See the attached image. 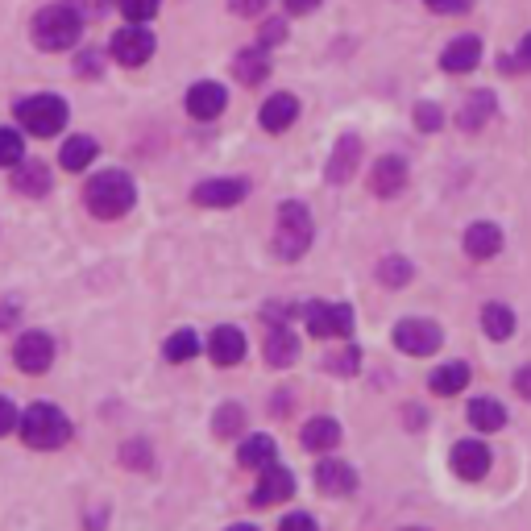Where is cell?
Returning a JSON list of instances; mask_svg holds the SVG:
<instances>
[{
    "mask_svg": "<svg viewBox=\"0 0 531 531\" xmlns=\"http://www.w3.org/2000/svg\"><path fill=\"white\" fill-rule=\"evenodd\" d=\"M307 328L316 332V337H349L353 332V312L345 303H312L307 307Z\"/></svg>",
    "mask_w": 531,
    "mask_h": 531,
    "instance_id": "8",
    "label": "cell"
},
{
    "mask_svg": "<svg viewBox=\"0 0 531 531\" xmlns=\"http://www.w3.org/2000/svg\"><path fill=\"white\" fill-rule=\"evenodd\" d=\"M494 117V96L490 92H473L469 100H465V108H461V129H482L486 121Z\"/></svg>",
    "mask_w": 531,
    "mask_h": 531,
    "instance_id": "26",
    "label": "cell"
},
{
    "mask_svg": "<svg viewBox=\"0 0 531 531\" xmlns=\"http://www.w3.org/2000/svg\"><path fill=\"white\" fill-rule=\"evenodd\" d=\"M440 341H444V332H440V324H432V320H403V324L395 328V345H399L403 353H411V357L436 353Z\"/></svg>",
    "mask_w": 531,
    "mask_h": 531,
    "instance_id": "7",
    "label": "cell"
},
{
    "mask_svg": "<svg viewBox=\"0 0 531 531\" xmlns=\"http://www.w3.org/2000/svg\"><path fill=\"white\" fill-rule=\"evenodd\" d=\"M469 424L478 432H498L502 424H507V411H502L498 399H473L469 403Z\"/></svg>",
    "mask_w": 531,
    "mask_h": 531,
    "instance_id": "23",
    "label": "cell"
},
{
    "mask_svg": "<svg viewBox=\"0 0 531 531\" xmlns=\"http://www.w3.org/2000/svg\"><path fill=\"white\" fill-rule=\"evenodd\" d=\"M13 357L25 374H46L50 361H54V345H50L46 332H21L17 345H13Z\"/></svg>",
    "mask_w": 531,
    "mask_h": 531,
    "instance_id": "9",
    "label": "cell"
},
{
    "mask_svg": "<svg viewBox=\"0 0 531 531\" xmlns=\"http://www.w3.org/2000/svg\"><path fill=\"white\" fill-rule=\"evenodd\" d=\"M440 121H444V113H440L436 104H415V125L424 129V133H436Z\"/></svg>",
    "mask_w": 531,
    "mask_h": 531,
    "instance_id": "36",
    "label": "cell"
},
{
    "mask_svg": "<svg viewBox=\"0 0 531 531\" xmlns=\"http://www.w3.org/2000/svg\"><path fill=\"white\" fill-rule=\"evenodd\" d=\"M502 71H531V34L523 38V46L515 54H507V59H502Z\"/></svg>",
    "mask_w": 531,
    "mask_h": 531,
    "instance_id": "38",
    "label": "cell"
},
{
    "mask_svg": "<svg viewBox=\"0 0 531 531\" xmlns=\"http://www.w3.org/2000/svg\"><path fill=\"white\" fill-rule=\"evenodd\" d=\"M21 436L30 449H63L67 436H71V424H67V415L59 407H50V403H38L21 415Z\"/></svg>",
    "mask_w": 531,
    "mask_h": 531,
    "instance_id": "2",
    "label": "cell"
},
{
    "mask_svg": "<svg viewBox=\"0 0 531 531\" xmlns=\"http://www.w3.org/2000/svg\"><path fill=\"white\" fill-rule=\"evenodd\" d=\"M498 249H502L498 225H490V220H482V225H469V233H465V254L469 258H494Z\"/></svg>",
    "mask_w": 531,
    "mask_h": 531,
    "instance_id": "21",
    "label": "cell"
},
{
    "mask_svg": "<svg viewBox=\"0 0 531 531\" xmlns=\"http://www.w3.org/2000/svg\"><path fill=\"white\" fill-rule=\"evenodd\" d=\"M208 353H212L216 366H237V361L245 357V337H241V328H233V324L216 328L212 341H208Z\"/></svg>",
    "mask_w": 531,
    "mask_h": 531,
    "instance_id": "16",
    "label": "cell"
},
{
    "mask_svg": "<svg viewBox=\"0 0 531 531\" xmlns=\"http://www.w3.org/2000/svg\"><path fill=\"white\" fill-rule=\"evenodd\" d=\"M241 424H245V415H241V407H237V403L220 407V411H216V419H212L216 436H237V432H241Z\"/></svg>",
    "mask_w": 531,
    "mask_h": 531,
    "instance_id": "33",
    "label": "cell"
},
{
    "mask_svg": "<svg viewBox=\"0 0 531 531\" xmlns=\"http://www.w3.org/2000/svg\"><path fill=\"white\" fill-rule=\"evenodd\" d=\"M515 390H519L523 399H531V366H523V370L515 374Z\"/></svg>",
    "mask_w": 531,
    "mask_h": 531,
    "instance_id": "43",
    "label": "cell"
},
{
    "mask_svg": "<svg viewBox=\"0 0 531 531\" xmlns=\"http://www.w3.org/2000/svg\"><path fill=\"white\" fill-rule=\"evenodd\" d=\"M287 38V25H283V17H274V21H266L262 25V46H278Z\"/></svg>",
    "mask_w": 531,
    "mask_h": 531,
    "instance_id": "39",
    "label": "cell"
},
{
    "mask_svg": "<svg viewBox=\"0 0 531 531\" xmlns=\"http://www.w3.org/2000/svg\"><path fill=\"white\" fill-rule=\"evenodd\" d=\"M478 63H482V38H473V34L453 38L449 46H444V54H440V67L453 71V75H465V71H473Z\"/></svg>",
    "mask_w": 531,
    "mask_h": 531,
    "instance_id": "11",
    "label": "cell"
},
{
    "mask_svg": "<svg viewBox=\"0 0 531 531\" xmlns=\"http://www.w3.org/2000/svg\"><path fill=\"white\" fill-rule=\"evenodd\" d=\"M316 486L324 494H349L357 486V473L349 461H324V465H316Z\"/></svg>",
    "mask_w": 531,
    "mask_h": 531,
    "instance_id": "18",
    "label": "cell"
},
{
    "mask_svg": "<svg viewBox=\"0 0 531 531\" xmlns=\"http://www.w3.org/2000/svg\"><path fill=\"white\" fill-rule=\"evenodd\" d=\"M17 121H21L25 133L50 137V133H59L67 125V104L59 96H30V100L17 104Z\"/></svg>",
    "mask_w": 531,
    "mask_h": 531,
    "instance_id": "5",
    "label": "cell"
},
{
    "mask_svg": "<svg viewBox=\"0 0 531 531\" xmlns=\"http://www.w3.org/2000/svg\"><path fill=\"white\" fill-rule=\"evenodd\" d=\"M482 328L490 332V341H507L515 332V312H511V307H502V303H486L482 307Z\"/></svg>",
    "mask_w": 531,
    "mask_h": 531,
    "instance_id": "25",
    "label": "cell"
},
{
    "mask_svg": "<svg viewBox=\"0 0 531 531\" xmlns=\"http://www.w3.org/2000/svg\"><path fill=\"white\" fill-rule=\"evenodd\" d=\"M25 154V142L17 129H0V166H17Z\"/></svg>",
    "mask_w": 531,
    "mask_h": 531,
    "instance_id": "34",
    "label": "cell"
},
{
    "mask_svg": "<svg viewBox=\"0 0 531 531\" xmlns=\"http://www.w3.org/2000/svg\"><path fill=\"white\" fill-rule=\"evenodd\" d=\"M283 527H316V519L312 515H287Z\"/></svg>",
    "mask_w": 531,
    "mask_h": 531,
    "instance_id": "45",
    "label": "cell"
},
{
    "mask_svg": "<svg viewBox=\"0 0 531 531\" xmlns=\"http://www.w3.org/2000/svg\"><path fill=\"white\" fill-rule=\"evenodd\" d=\"M245 195H249L245 179H208V183L195 187L191 200L200 204V208H233V204L245 200Z\"/></svg>",
    "mask_w": 531,
    "mask_h": 531,
    "instance_id": "10",
    "label": "cell"
},
{
    "mask_svg": "<svg viewBox=\"0 0 531 531\" xmlns=\"http://www.w3.org/2000/svg\"><path fill=\"white\" fill-rule=\"evenodd\" d=\"M407 187V162L403 158H382L374 171H370V191L390 200V195H399Z\"/></svg>",
    "mask_w": 531,
    "mask_h": 531,
    "instance_id": "15",
    "label": "cell"
},
{
    "mask_svg": "<svg viewBox=\"0 0 531 531\" xmlns=\"http://www.w3.org/2000/svg\"><path fill=\"white\" fill-rule=\"evenodd\" d=\"M233 71H237L241 83H262V79L270 75V59H266L262 50H241L237 63H233Z\"/></svg>",
    "mask_w": 531,
    "mask_h": 531,
    "instance_id": "29",
    "label": "cell"
},
{
    "mask_svg": "<svg viewBox=\"0 0 531 531\" xmlns=\"http://www.w3.org/2000/svg\"><path fill=\"white\" fill-rule=\"evenodd\" d=\"M295 357H299V341H295V332L274 328L270 337H266V361H270V366H291Z\"/></svg>",
    "mask_w": 531,
    "mask_h": 531,
    "instance_id": "24",
    "label": "cell"
},
{
    "mask_svg": "<svg viewBox=\"0 0 531 531\" xmlns=\"http://www.w3.org/2000/svg\"><path fill=\"white\" fill-rule=\"evenodd\" d=\"M357 158H361V142H357L353 133H345L341 142H337V150H332V158H328V179L332 183H345L357 171Z\"/></svg>",
    "mask_w": 531,
    "mask_h": 531,
    "instance_id": "19",
    "label": "cell"
},
{
    "mask_svg": "<svg viewBox=\"0 0 531 531\" xmlns=\"http://www.w3.org/2000/svg\"><path fill=\"white\" fill-rule=\"evenodd\" d=\"M465 386H469V366H465V361H449V366H440L432 374L436 395H457V390H465Z\"/></svg>",
    "mask_w": 531,
    "mask_h": 531,
    "instance_id": "27",
    "label": "cell"
},
{
    "mask_svg": "<svg viewBox=\"0 0 531 531\" xmlns=\"http://www.w3.org/2000/svg\"><path fill=\"white\" fill-rule=\"evenodd\" d=\"M295 117H299V100H295L291 92H278V96H270V100L262 104V129H270V133L291 129Z\"/></svg>",
    "mask_w": 531,
    "mask_h": 531,
    "instance_id": "17",
    "label": "cell"
},
{
    "mask_svg": "<svg viewBox=\"0 0 531 531\" xmlns=\"http://www.w3.org/2000/svg\"><path fill=\"white\" fill-rule=\"evenodd\" d=\"M303 444H307L312 453H328V449H337V444H341V424H337V419H328V415L307 419V428H303Z\"/></svg>",
    "mask_w": 531,
    "mask_h": 531,
    "instance_id": "20",
    "label": "cell"
},
{
    "mask_svg": "<svg viewBox=\"0 0 531 531\" xmlns=\"http://www.w3.org/2000/svg\"><path fill=\"white\" fill-rule=\"evenodd\" d=\"M13 424H17V407L9 399H0V436H9Z\"/></svg>",
    "mask_w": 531,
    "mask_h": 531,
    "instance_id": "42",
    "label": "cell"
},
{
    "mask_svg": "<svg viewBox=\"0 0 531 531\" xmlns=\"http://www.w3.org/2000/svg\"><path fill=\"white\" fill-rule=\"evenodd\" d=\"M357 361H361V353H357V349H345V353H332V357H328V370L345 378V374H357Z\"/></svg>",
    "mask_w": 531,
    "mask_h": 531,
    "instance_id": "37",
    "label": "cell"
},
{
    "mask_svg": "<svg viewBox=\"0 0 531 531\" xmlns=\"http://www.w3.org/2000/svg\"><path fill=\"white\" fill-rule=\"evenodd\" d=\"M453 469L461 473L465 482L486 478V469H490V449H486L482 440H461L457 449H453Z\"/></svg>",
    "mask_w": 531,
    "mask_h": 531,
    "instance_id": "14",
    "label": "cell"
},
{
    "mask_svg": "<svg viewBox=\"0 0 531 531\" xmlns=\"http://www.w3.org/2000/svg\"><path fill=\"white\" fill-rule=\"evenodd\" d=\"M117 5L129 21H150L158 13V0H117Z\"/></svg>",
    "mask_w": 531,
    "mask_h": 531,
    "instance_id": "35",
    "label": "cell"
},
{
    "mask_svg": "<svg viewBox=\"0 0 531 531\" xmlns=\"http://www.w3.org/2000/svg\"><path fill=\"white\" fill-rule=\"evenodd\" d=\"M79 34H83V25H79V13L71 5H46L34 17V42L42 50H67L79 42Z\"/></svg>",
    "mask_w": 531,
    "mask_h": 531,
    "instance_id": "3",
    "label": "cell"
},
{
    "mask_svg": "<svg viewBox=\"0 0 531 531\" xmlns=\"http://www.w3.org/2000/svg\"><path fill=\"white\" fill-rule=\"evenodd\" d=\"M225 88L220 83H195V88L187 92V113L195 121H216L220 113H225Z\"/></svg>",
    "mask_w": 531,
    "mask_h": 531,
    "instance_id": "13",
    "label": "cell"
},
{
    "mask_svg": "<svg viewBox=\"0 0 531 531\" xmlns=\"http://www.w3.org/2000/svg\"><path fill=\"white\" fill-rule=\"evenodd\" d=\"M83 200H88V212L100 216V220H117L133 208L137 191H133V179L121 175V171H104L88 183V191H83Z\"/></svg>",
    "mask_w": 531,
    "mask_h": 531,
    "instance_id": "1",
    "label": "cell"
},
{
    "mask_svg": "<svg viewBox=\"0 0 531 531\" xmlns=\"http://www.w3.org/2000/svg\"><path fill=\"white\" fill-rule=\"evenodd\" d=\"M150 54H154V34L142 30V21H133V25H125V30H117L113 59L121 67H142V63H150Z\"/></svg>",
    "mask_w": 531,
    "mask_h": 531,
    "instance_id": "6",
    "label": "cell"
},
{
    "mask_svg": "<svg viewBox=\"0 0 531 531\" xmlns=\"http://www.w3.org/2000/svg\"><path fill=\"white\" fill-rule=\"evenodd\" d=\"M320 0H287V13H312Z\"/></svg>",
    "mask_w": 531,
    "mask_h": 531,
    "instance_id": "44",
    "label": "cell"
},
{
    "mask_svg": "<svg viewBox=\"0 0 531 531\" xmlns=\"http://www.w3.org/2000/svg\"><path fill=\"white\" fill-rule=\"evenodd\" d=\"M229 9H233L237 17H258V13L266 9V0H229Z\"/></svg>",
    "mask_w": 531,
    "mask_h": 531,
    "instance_id": "40",
    "label": "cell"
},
{
    "mask_svg": "<svg viewBox=\"0 0 531 531\" xmlns=\"http://www.w3.org/2000/svg\"><path fill=\"white\" fill-rule=\"evenodd\" d=\"M13 183H17V191H21V195H30V200H42V195L50 191V166H46V162L17 166Z\"/></svg>",
    "mask_w": 531,
    "mask_h": 531,
    "instance_id": "22",
    "label": "cell"
},
{
    "mask_svg": "<svg viewBox=\"0 0 531 531\" xmlns=\"http://www.w3.org/2000/svg\"><path fill=\"white\" fill-rule=\"evenodd\" d=\"M291 494H295V478L274 461V465L262 469V482H258V490H254V507H274V502H283V498H291Z\"/></svg>",
    "mask_w": 531,
    "mask_h": 531,
    "instance_id": "12",
    "label": "cell"
},
{
    "mask_svg": "<svg viewBox=\"0 0 531 531\" xmlns=\"http://www.w3.org/2000/svg\"><path fill=\"white\" fill-rule=\"evenodd\" d=\"M411 274H415V266L407 262V258H386L382 266H378V278L386 287H403V283H411Z\"/></svg>",
    "mask_w": 531,
    "mask_h": 531,
    "instance_id": "32",
    "label": "cell"
},
{
    "mask_svg": "<svg viewBox=\"0 0 531 531\" xmlns=\"http://www.w3.org/2000/svg\"><path fill=\"white\" fill-rule=\"evenodd\" d=\"M195 353H200V337H195L191 328L171 332V341H166V357H171V361H191Z\"/></svg>",
    "mask_w": 531,
    "mask_h": 531,
    "instance_id": "31",
    "label": "cell"
},
{
    "mask_svg": "<svg viewBox=\"0 0 531 531\" xmlns=\"http://www.w3.org/2000/svg\"><path fill=\"white\" fill-rule=\"evenodd\" d=\"M312 216H307L303 204H283L278 208V237H274V249L283 258H303L307 254V245H312Z\"/></svg>",
    "mask_w": 531,
    "mask_h": 531,
    "instance_id": "4",
    "label": "cell"
},
{
    "mask_svg": "<svg viewBox=\"0 0 531 531\" xmlns=\"http://www.w3.org/2000/svg\"><path fill=\"white\" fill-rule=\"evenodd\" d=\"M67 171H83V166L96 162V142L92 137H71V142L63 146V158H59Z\"/></svg>",
    "mask_w": 531,
    "mask_h": 531,
    "instance_id": "30",
    "label": "cell"
},
{
    "mask_svg": "<svg viewBox=\"0 0 531 531\" xmlns=\"http://www.w3.org/2000/svg\"><path fill=\"white\" fill-rule=\"evenodd\" d=\"M424 5H428L432 13H465L469 0H424Z\"/></svg>",
    "mask_w": 531,
    "mask_h": 531,
    "instance_id": "41",
    "label": "cell"
},
{
    "mask_svg": "<svg viewBox=\"0 0 531 531\" xmlns=\"http://www.w3.org/2000/svg\"><path fill=\"white\" fill-rule=\"evenodd\" d=\"M237 457H241L245 469H258V473H262L266 465H274V440H270V436H249V440L241 444Z\"/></svg>",
    "mask_w": 531,
    "mask_h": 531,
    "instance_id": "28",
    "label": "cell"
}]
</instances>
